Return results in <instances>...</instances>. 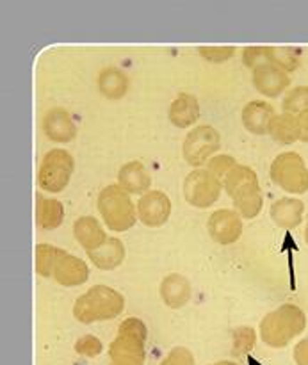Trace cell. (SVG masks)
Returning <instances> with one entry per match:
<instances>
[{
    "mask_svg": "<svg viewBox=\"0 0 308 365\" xmlns=\"http://www.w3.org/2000/svg\"><path fill=\"white\" fill-rule=\"evenodd\" d=\"M73 235L75 239H77L78 245H81L88 253L100 248V246L107 241V235L106 232H103L102 225L91 216H82L75 221Z\"/></svg>",
    "mask_w": 308,
    "mask_h": 365,
    "instance_id": "d6986e66",
    "label": "cell"
},
{
    "mask_svg": "<svg viewBox=\"0 0 308 365\" xmlns=\"http://www.w3.org/2000/svg\"><path fill=\"white\" fill-rule=\"evenodd\" d=\"M225 189L228 196L234 200L237 212L246 220H253L260 214L264 207L262 189H260L259 177L248 166H237L225 177Z\"/></svg>",
    "mask_w": 308,
    "mask_h": 365,
    "instance_id": "7a4b0ae2",
    "label": "cell"
},
{
    "mask_svg": "<svg viewBox=\"0 0 308 365\" xmlns=\"http://www.w3.org/2000/svg\"><path fill=\"white\" fill-rule=\"evenodd\" d=\"M59 248L52 245H38L36 246V273L43 278H50L53 274Z\"/></svg>",
    "mask_w": 308,
    "mask_h": 365,
    "instance_id": "484cf974",
    "label": "cell"
},
{
    "mask_svg": "<svg viewBox=\"0 0 308 365\" xmlns=\"http://www.w3.org/2000/svg\"><path fill=\"white\" fill-rule=\"evenodd\" d=\"M253 84H255L257 91L262 93L264 96L277 98L278 95H282L289 88L291 78H289V73H285L284 70L277 68L274 64L264 63L253 68Z\"/></svg>",
    "mask_w": 308,
    "mask_h": 365,
    "instance_id": "7c38bea8",
    "label": "cell"
},
{
    "mask_svg": "<svg viewBox=\"0 0 308 365\" xmlns=\"http://www.w3.org/2000/svg\"><path fill=\"white\" fill-rule=\"evenodd\" d=\"M302 50L298 46H267V63L291 73L299 66Z\"/></svg>",
    "mask_w": 308,
    "mask_h": 365,
    "instance_id": "d4e9b609",
    "label": "cell"
},
{
    "mask_svg": "<svg viewBox=\"0 0 308 365\" xmlns=\"http://www.w3.org/2000/svg\"><path fill=\"white\" fill-rule=\"evenodd\" d=\"M298 128H299V141L308 143V113H303L298 116Z\"/></svg>",
    "mask_w": 308,
    "mask_h": 365,
    "instance_id": "e575fe53",
    "label": "cell"
},
{
    "mask_svg": "<svg viewBox=\"0 0 308 365\" xmlns=\"http://www.w3.org/2000/svg\"><path fill=\"white\" fill-rule=\"evenodd\" d=\"M75 170V160L66 150H50L41 160L38 173V184L46 192H61L70 184Z\"/></svg>",
    "mask_w": 308,
    "mask_h": 365,
    "instance_id": "52a82bcc",
    "label": "cell"
},
{
    "mask_svg": "<svg viewBox=\"0 0 308 365\" xmlns=\"http://www.w3.org/2000/svg\"><path fill=\"white\" fill-rule=\"evenodd\" d=\"M282 109H284V113L294 114V116L308 113V86H296V88H292L285 95L284 102H282Z\"/></svg>",
    "mask_w": 308,
    "mask_h": 365,
    "instance_id": "4316f807",
    "label": "cell"
},
{
    "mask_svg": "<svg viewBox=\"0 0 308 365\" xmlns=\"http://www.w3.org/2000/svg\"><path fill=\"white\" fill-rule=\"evenodd\" d=\"M75 351H77L78 355L86 356V359H96L98 355H102L103 346L102 342L96 337H93V335H84V337H81L75 342Z\"/></svg>",
    "mask_w": 308,
    "mask_h": 365,
    "instance_id": "f546056e",
    "label": "cell"
},
{
    "mask_svg": "<svg viewBox=\"0 0 308 365\" xmlns=\"http://www.w3.org/2000/svg\"><path fill=\"white\" fill-rule=\"evenodd\" d=\"M88 277L89 269L84 260L61 250L56 267H53V280L59 285H64V287H77V285L86 284Z\"/></svg>",
    "mask_w": 308,
    "mask_h": 365,
    "instance_id": "4fadbf2b",
    "label": "cell"
},
{
    "mask_svg": "<svg viewBox=\"0 0 308 365\" xmlns=\"http://www.w3.org/2000/svg\"><path fill=\"white\" fill-rule=\"evenodd\" d=\"M118 182L128 195H146L152 185V177L139 160H132L121 166Z\"/></svg>",
    "mask_w": 308,
    "mask_h": 365,
    "instance_id": "ac0fdd59",
    "label": "cell"
},
{
    "mask_svg": "<svg viewBox=\"0 0 308 365\" xmlns=\"http://www.w3.org/2000/svg\"><path fill=\"white\" fill-rule=\"evenodd\" d=\"M43 130L50 141L56 143H70L77 138V125H75L73 118L70 116L68 110L61 109V107L50 109L45 114Z\"/></svg>",
    "mask_w": 308,
    "mask_h": 365,
    "instance_id": "5bb4252c",
    "label": "cell"
},
{
    "mask_svg": "<svg viewBox=\"0 0 308 365\" xmlns=\"http://www.w3.org/2000/svg\"><path fill=\"white\" fill-rule=\"evenodd\" d=\"M234 46H200V53L203 59L210 61V63H223L234 56Z\"/></svg>",
    "mask_w": 308,
    "mask_h": 365,
    "instance_id": "4dcf8cb0",
    "label": "cell"
},
{
    "mask_svg": "<svg viewBox=\"0 0 308 365\" xmlns=\"http://www.w3.org/2000/svg\"><path fill=\"white\" fill-rule=\"evenodd\" d=\"M160 365H195V356L188 348H173Z\"/></svg>",
    "mask_w": 308,
    "mask_h": 365,
    "instance_id": "d6a6232c",
    "label": "cell"
},
{
    "mask_svg": "<svg viewBox=\"0 0 308 365\" xmlns=\"http://www.w3.org/2000/svg\"><path fill=\"white\" fill-rule=\"evenodd\" d=\"M171 200L163 191H148L138 202V216L145 227L159 228L170 220Z\"/></svg>",
    "mask_w": 308,
    "mask_h": 365,
    "instance_id": "30bf717a",
    "label": "cell"
},
{
    "mask_svg": "<svg viewBox=\"0 0 308 365\" xmlns=\"http://www.w3.org/2000/svg\"><path fill=\"white\" fill-rule=\"evenodd\" d=\"M305 203L298 198H280L271 205V220L285 230H294L303 223Z\"/></svg>",
    "mask_w": 308,
    "mask_h": 365,
    "instance_id": "e0dca14e",
    "label": "cell"
},
{
    "mask_svg": "<svg viewBox=\"0 0 308 365\" xmlns=\"http://www.w3.org/2000/svg\"><path fill=\"white\" fill-rule=\"evenodd\" d=\"M296 365H308V339H303L294 348Z\"/></svg>",
    "mask_w": 308,
    "mask_h": 365,
    "instance_id": "836d02e7",
    "label": "cell"
},
{
    "mask_svg": "<svg viewBox=\"0 0 308 365\" xmlns=\"http://www.w3.org/2000/svg\"><path fill=\"white\" fill-rule=\"evenodd\" d=\"M200 118V103L196 96L182 93L170 107V121L178 128H188Z\"/></svg>",
    "mask_w": 308,
    "mask_h": 365,
    "instance_id": "7402d4cb",
    "label": "cell"
},
{
    "mask_svg": "<svg viewBox=\"0 0 308 365\" xmlns=\"http://www.w3.org/2000/svg\"><path fill=\"white\" fill-rule=\"evenodd\" d=\"M305 328V312L292 303H285L264 317L260 323V339L271 348H285L292 339L302 335Z\"/></svg>",
    "mask_w": 308,
    "mask_h": 365,
    "instance_id": "6da1fadb",
    "label": "cell"
},
{
    "mask_svg": "<svg viewBox=\"0 0 308 365\" xmlns=\"http://www.w3.org/2000/svg\"><path fill=\"white\" fill-rule=\"evenodd\" d=\"M274 109L271 103L264 102V100H253V102L246 103L242 109V123L248 132L255 135L270 134V125L274 120Z\"/></svg>",
    "mask_w": 308,
    "mask_h": 365,
    "instance_id": "9a60e30c",
    "label": "cell"
},
{
    "mask_svg": "<svg viewBox=\"0 0 308 365\" xmlns=\"http://www.w3.org/2000/svg\"><path fill=\"white\" fill-rule=\"evenodd\" d=\"M64 220V205L59 200L36 195V223L41 230H56Z\"/></svg>",
    "mask_w": 308,
    "mask_h": 365,
    "instance_id": "44dd1931",
    "label": "cell"
},
{
    "mask_svg": "<svg viewBox=\"0 0 308 365\" xmlns=\"http://www.w3.org/2000/svg\"><path fill=\"white\" fill-rule=\"evenodd\" d=\"M305 241H307V245H308V217H307V228H305Z\"/></svg>",
    "mask_w": 308,
    "mask_h": 365,
    "instance_id": "8d00e7d4",
    "label": "cell"
},
{
    "mask_svg": "<svg viewBox=\"0 0 308 365\" xmlns=\"http://www.w3.org/2000/svg\"><path fill=\"white\" fill-rule=\"evenodd\" d=\"M270 135L280 145H292L299 141L298 116L289 113L277 114L270 125Z\"/></svg>",
    "mask_w": 308,
    "mask_h": 365,
    "instance_id": "603a6c76",
    "label": "cell"
},
{
    "mask_svg": "<svg viewBox=\"0 0 308 365\" xmlns=\"http://www.w3.org/2000/svg\"><path fill=\"white\" fill-rule=\"evenodd\" d=\"M242 61L248 68H257L259 64L267 63V46H246Z\"/></svg>",
    "mask_w": 308,
    "mask_h": 365,
    "instance_id": "1f68e13d",
    "label": "cell"
},
{
    "mask_svg": "<svg viewBox=\"0 0 308 365\" xmlns=\"http://www.w3.org/2000/svg\"><path fill=\"white\" fill-rule=\"evenodd\" d=\"M257 335L253 328H239L234 334V355L242 356L248 351H252L253 346H255Z\"/></svg>",
    "mask_w": 308,
    "mask_h": 365,
    "instance_id": "83f0119b",
    "label": "cell"
},
{
    "mask_svg": "<svg viewBox=\"0 0 308 365\" xmlns=\"http://www.w3.org/2000/svg\"><path fill=\"white\" fill-rule=\"evenodd\" d=\"M146 337L148 330L141 319H125L109 348L111 365H145Z\"/></svg>",
    "mask_w": 308,
    "mask_h": 365,
    "instance_id": "277c9868",
    "label": "cell"
},
{
    "mask_svg": "<svg viewBox=\"0 0 308 365\" xmlns=\"http://www.w3.org/2000/svg\"><path fill=\"white\" fill-rule=\"evenodd\" d=\"M98 88H100V93H102L106 98H111V100L123 98V96L127 95L128 78L127 75H125L121 70H118V68H106V70L100 73Z\"/></svg>",
    "mask_w": 308,
    "mask_h": 365,
    "instance_id": "cb8c5ba5",
    "label": "cell"
},
{
    "mask_svg": "<svg viewBox=\"0 0 308 365\" xmlns=\"http://www.w3.org/2000/svg\"><path fill=\"white\" fill-rule=\"evenodd\" d=\"M212 365H237V364L228 362V360H223V362H217V364H212Z\"/></svg>",
    "mask_w": 308,
    "mask_h": 365,
    "instance_id": "d590c367",
    "label": "cell"
},
{
    "mask_svg": "<svg viewBox=\"0 0 308 365\" xmlns=\"http://www.w3.org/2000/svg\"><path fill=\"white\" fill-rule=\"evenodd\" d=\"M209 234L217 245H234L235 241H239L242 234V220L241 214L235 212V210L221 209L212 212V216L209 217Z\"/></svg>",
    "mask_w": 308,
    "mask_h": 365,
    "instance_id": "8fae6325",
    "label": "cell"
},
{
    "mask_svg": "<svg viewBox=\"0 0 308 365\" xmlns=\"http://www.w3.org/2000/svg\"><path fill=\"white\" fill-rule=\"evenodd\" d=\"M192 287L185 277L178 273H171L160 282V298L170 309L178 310L188 305L191 299Z\"/></svg>",
    "mask_w": 308,
    "mask_h": 365,
    "instance_id": "2e32d148",
    "label": "cell"
},
{
    "mask_svg": "<svg viewBox=\"0 0 308 365\" xmlns=\"http://www.w3.org/2000/svg\"><path fill=\"white\" fill-rule=\"evenodd\" d=\"M221 148L220 132L210 125H200L195 127L184 141V159L191 166H203L207 159L214 155Z\"/></svg>",
    "mask_w": 308,
    "mask_h": 365,
    "instance_id": "ba28073f",
    "label": "cell"
},
{
    "mask_svg": "<svg viewBox=\"0 0 308 365\" xmlns=\"http://www.w3.org/2000/svg\"><path fill=\"white\" fill-rule=\"evenodd\" d=\"M271 180L291 195H305L308 191V168L302 155L285 152L271 164Z\"/></svg>",
    "mask_w": 308,
    "mask_h": 365,
    "instance_id": "8992f818",
    "label": "cell"
},
{
    "mask_svg": "<svg viewBox=\"0 0 308 365\" xmlns=\"http://www.w3.org/2000/svg\"><path fill=\"white\" fill-rule=\"evenodd\" d=\"M98 210L113 232H127L135 225V207L121 185H107L100 192Z\"/></svg>",
    "mask_w": 308,
    "mask_h": 365,
    "instance_id": "5b68a950",
    "label": "cell"
},
{
    "mask_svg": "<svg viewBox=\"0 0 308 365\" xmlns=\"http://www.w3.org/2000/svg\"><path fill=\"white\" fill-rule=\"evenodd\" d=\"M125 310V298L107 285H95L75 302L73 317L78 323L91 324L114 319Z\"/></svg>",
    "mask_w": 308,
    "mask_h": 365,
    "instance_id": "3957f363",
    "label": "cell"
},
{
    "mask_svg": "<svg viewBox=\"0 0 308 365\" xmlns=\"http://www.w3.org/2000/svg\"><path fill=\"white\" fill-rule=\"evenodd\" d=\"M221 195V180L209 170H195L184 182V196L189 205L207 209L214 205Z\"/></svg>",
    "mask_w": 308,
    "mask_h": 365,
    "instance_id": "9c48e42d",
    "label": "cell"
},
{
    "mask_svg": "<svg viewBox=\"0 0 308 365\" xmlns=\"http://www.w3.org/2000/svg\"><path fill=\"white\" fill-rule=\"evenodd\" d=\"M235 166H237V163H235L234 157L216 155L209 160V164H207V170H209L216 178L225 180V177H227V175L230 173Z\"/></svg>",
    "mask_w": 308,
    "mask_h": 365,
    "instance_id": "f1b7e54d",
    "label": "cell"
},
{
    "mask_svg": "<svg viewBox=\"0 0 308 365\" xmlns=\"http://www.w3.org/2000/svg\"><path fill=\"white\" fill-rule=\"evenodd\" d=\"M91 262L95 264L98 269L102 271H113L118 266H121L125 260V246L120 239L116 237H107L100 248L93 250L88 253Z\"/></svg>",
    "mask_w": 308,
    "mask_h": 365,
    "instance_id": "ffe728a7",
    "label": "cell"
}]
</instances>
